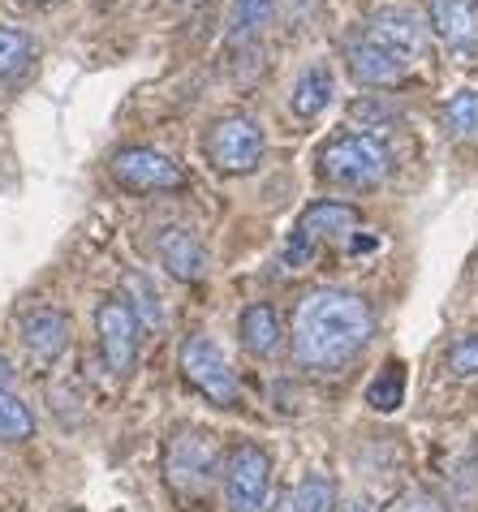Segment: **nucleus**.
Returning a JSON list of instances; mask_svg holds the SVG:
<instances>
[{
	"instance_id": "f257e3e1",
	"label": "nucleus",
	"mask_w": 478,
	"mask_h": 512,
	"mask_svg": "<svg viewBox=\"0 0 478 512\" xmlns=\"http://www.w3.org/2000/svg\"><path fill=\"white\" fill-rule=\"evenodd\" d=\"M375 336L367 297L349 289H311L293 310V358L302 371H341Z\"/></svg>"
},
{
	"instance_id": "f03ea898",
	"label": "nucleus",
	"mask_w": 478,
	"mask_h": 512,
	"mask_svg": "<svg viewBox=\"0 0 478 512\" xmlns=\"http://www.w3.org/2000/svg\"><path fill=\"white\" fill-rule=\"evenodd\" d=\"M392 155L375 134H336L319 151V177L345 190H371L388 177Z\"/></svg>"
},
{
	"instance_id": "7ed1b4c3",
	"label": "nucleus",
	"mask_w": 478,
	"mask_h": 512,
	"mask_svg": "<svg viewBox=\"0 0 478 512\" xmlns=\"http://www.w3.org/2000/svg\"><path fill=\"white\" fill-rule=\"evenodd\" d=\"M263 147H267V138L259 130V121L242 117V112L220 117L203 138L207 160H212V168H220V173H250V168H259Z\"/></svg>"
},
{
	"instance_id": "20e7f679",
	"label": "nucleus",
	"mask_w": 478,
	"mask_h": 512,
	"mask_svg": "<svg viewBox=\"0 0 478 512\" xmlns=\"http://www.w3.org/2000/svg\"><path fill=\"white\" fill-rule=\"evenodd\" d=\"M216 461H220V444L216 435L207 431H177L173 439H168L164 448V478L168 487L177 491H203L207 482L216 478Z\"/></svg>"
},
{
	"instance_id": "39448f33",
	"label": "nucleus",
	"mask_w": 478,
	"mask_h": 512,
	"mask_svg": "<svg viewBox=\"0 0 478 512\" xmlns=\"http://www.w3.org/2000/svg\"><path fill=\"white\" fill-rule=\"evenodd\" d=\"M272 491V457L259 444H237L224 461V500L233 512H267Z\"/></svg>"
},
{
	"instance_id": "423d86ee",
	"label": "nucleus",
	"mask_w": 478,
	"mask_h": 512,
	"mask_svg": "<svg viewBox=\"0 0 478 512\" xmlns=\"http://www.w3.org/2000/svg\"><path fill=\"white\" fill-rule=\"evenodd\" d=\"M181 375H186L207 401H216L224 409L242 401V383H237L229 358H224L220 345L207 336H190L186 345H181Z\"/></svg>"
},
{
	"instance_id": "0eeeda50",
	"label": "nucleus",
	"mask_w": 478,
	"mask_h": 512,
	"mask_svg": "<svg viewBox=\"0 0 478 512\" xmlns=\"http://www.w3.org/2000/svg\"><path fill=\"white\" fill-rule=\"evenodd\" d=\"M112 181L130 194H156V190H181L186 186V173L173 155H164L156 147H125L112 155L108 164Z\"/></svg>"
},
{
	"instance_id": "6e6552de",
	"label": "nucleus",
	"mask_w": 478,
	"mask_h": 512,
	"mask_svg": "<svg viewBox=\"0 0 478 512\" xmlns=\"http://www.w3.org/2000/svg\"><path fill=\"white\" fill-rule=\"evenodd\" d=\"M95 332H100L108 371L130 375V366L138 358V319H134V310L125 306V297H104L100 310H95Z\"/></svg>"
},
{
	"instance_id": "1a4fd4ad",
	"label": "nucleus",
	"mask_w": 478,
	"mask_h": 512,
	"mask_svg": "<svg viewBox=\"0 0 478 512\" xmlns=\"http://www.w3.org/2000/svg\"><path fill=\"white\" fill-rule=\"evenodd\" d=\"M345 61H349V74H354L362 87H392V82H401L410 74V61H405L401 52L375 44L367 35L345 48Z\"/></svg>"
},
{
	"instance_id": "9d476101",
	"label": "nucleus",
	"mask_w": 478,
	"mask_h": 512,
	"mask_svg": "<svg viewBox=\"0 0 478 512\" xmlns=\"http://www.w3.org/2000/svg\"><path fill=\"white\" fill-rule=\"evenodd\" d=\"M367 39L401 52L405 61H414V56L427 52V22L414 9H379L367 22Z\"/></svg>"
},
{
	"instance_id": "9b49d317",
	"label": "nucleus",
	"mask_w": 478,
	"mask_h": 512,
	"mask_svg": "<svg viewBox=\"0 0 478 512\" xmlns=\"http://www.w3.org/2000/svg\"><path fill=\"white\" fill-rule=\"evenodd\" d=\"M156 254H160V263L168 267V276H177L186 284L207 276V250H203V241L194 237L190 229H160Z\"/></svg>"
},
{
	"instance_id": "f8f14e48",
	"label": "nucleus",
	"mask_w": 478,
	"mask_h": 512,
	"mask_svg": "<svg viewBox=\"0 0 478 512\" xmlns=\"http://www.w3.org/2000/svg\"><path fill=\"white\" fill-rule=\"evenodd\" d=\"M358 229V211L349 203H332V198H323V203H311L302 211L298 220V237H306L311 246H323V241H345L349 233Z\"/></svg>"
},
{
	"instance_id": "ddd939ff",
	"label": "nucleus",
	"mask_w": 478,
	"mask_h": 512,
	"mask_svg": "<svg viewBox=\"0 0 478 512\" xmlns=\"http://www.w3.org/2000/svg\"><path fill=\"white\" fill-rule=\"evenodd\" d=\"M431 31L453 52L478 44V5L474 0H431Z\"/></svg>"
},
{
	"instance_id": "4468645a",
	"label": "nucleus",
	"mask_w": 478,
	"mask_h": 512,
	"mask_svg": "<svg viewBox=\"0 0 478 512\" xmlns=\"http://www.w3.org/2000/svg\"><path fill=\"white\" fill-rule=\"evenodd\" d=\"M65 340H69V319L61 310H35V315L22 319V345L39 362H52L65 349Z\"/></svg>"
},
{
	"instance_id": "2eb2a0df",
	"label": "nucleus",
	"mask_w": 478,
	"mask_h": 512,
	"mask_svg": "<svg viewBox=\"0 0 478 512\" xmlns=\"http://www.w3.org/2000/svg\"><path fill=\"white\" fill-rule=\"evenodd\" d=\"M237 336H242L246 353H255V358H272L280 349V315L267 302H255L242 310V319H237Z\"/></svg>"
},
{
	"instance_id": "dca6fc26",
	"label": "nucleus",
	"mask_w": 478,
	"mask_h": 512,
	"mask_svg": "<svg viewBox=\"0 0 478 512\" xmlns=\"http://www.w3.org/2000/svg\"><path fill=\"white\" fill-rule=\"evenodd\" d=\"M332 95H336L332 69H328V65H311L298 82H293V99H289V104H293V112H298V117L311 121V117H319V112L332 104Z\"/></svg>"
},
{
	"instance_id": "f3484780",
	"label": "nucleus",
	"mask_w": 478,
	"mask_h": 512,
	"mask_svg": "<svg viewBox=\"0 0 478 512\" xmlns=\"http://www.w3.org/2000/svg\"><path fill=\"white\" fill-rule=\"evenodd\" d=\"M276 512H336V487L323 474H306L293 491H280Z\"/></svg>"
},
{
	"instance_id": "a211bd4d",
	"label": "nucleus",
	"mask_w": 478,
	"mask_h": 512,
	"mask_svg": "<svg viewBox=\"0 0 478 512\" xmlns=\"http://www.w3.org/2000/svg\"><path fill=\"white\" fill-rule=\"evenodd\" d=\"M276 18V0H233V13H229V44H255V39L272 26Z\"/></svg>"
},
{
	"instance_id": "6ab92c4d",
	"label": "nucleus",
	"mask_w": 478,
	"mask_h": 512,
	"mask_svg": "<svg viewBox=\"0 0 478 512\" xmlns=\"http://www.w3.org/2000/svg\"><path fill=\"white\" fill-rule=\"evenodd\" d=\"M121 293H125V306L134 310V319L138 327H164V310H160V297L156 289H151V280L143 272H125L121 276Z\"/></svg>"
},
{
	"instance_id": "aec40b11",
	"label": "nucleus",
	"mask_w": 478,
	"mask_h": 512,
	"mask_svg": "<svg viewBox=\"0 0 478 512\" xmlns=\"http://www.w3.org/2000/svg\"><path fill=\"white\" fill-rule=\"evenodd\" d=\"M444 130L457 142H478V91H457L444 104Z\"/></svg>"
},
{
	"instance_id": "412c9836",
	"label": "nucleus",
	"mask_w": 478,
	"mask_h": 512,
	"mask_svg": "<svg viewBox=\"0 0 478 512\" xmlns=\"http://www.w3.org/2000/svg\"><path fill=\"white\" fill-rule=\"evenodd\" d=\"M405 401V366L401 362H388L379 379L367 388V405L379 409V414H392V409H401Z\"/></svg>"
},
{
	"instance_id": "4be33fe9",
	"label": "nucleus",
	"mask_w": 478,
	"mask_h": 512,
	"mask_svg": "<svg viewBox=\"0 0 478 512\" xmlns=\"http://www.w3.org/2000/svg\"><path fill=\"white\" fill-rule=\"evenodd\" d=\"M26 435H35V414L26 409L22 396L0 388V439L13 444V439H26Z\"/></svg>"
},
{
	"instance_id": "5701e85b",
	"label": "nucleus",
	"mask_w": 478,
	"mask_h": 512,
	"mask_svg": "<svg viewBox=\"0 0 478 512\" xmlns=\"http://www.w3.org/2000/svg\"><path fill=\"white\" fill-rule=\"evenodd\" d=\"M31 56H35V39L31 35L0 26V78L22 74V69L31 65Z\"/></svg>"
},
{
	"instance_id": "b1692460",
	"label": "nucleus",
	"mask_w": 478,
	"mask_h": 512,
	"mask_svg": "<svg viewBox=\"0 0 478 512\" xmlns=\"http://www.w3.org/2000/svg\"><path fill=\"white\" fill-rule=\"evenodd\" d=\"M448 371H453V375H461V379L478 375V332L461 336L457 345L448 349Z\"/></svg>"
},
{
	"instance_id": "393cba45",
	"label": "nucleus",
	"mask_w": 478,
	"mask_h": 512,
	"mask_svg": "<svg viewBox=\"0 0 478 512\" xmlns=\"http://www.w3.org/2000/svg\"><path fill=\"white\" fill-rule=\"evenodd\" d=\"M388 512H448L431 491H401L388 500Z\"/></svg>"
},
{
	"instance_id": "a878e982",
	"label": "nucleus",
	"mask_w": 478,
	"mask_h": 512,
	"mask_svg": "<svg viewBox=\"0 0 478 512\" xmlns=\"http://www.w3.org/2000/svg\"><path fill=\"white\" fill-rule=\"evenodd\" d=\"M375 246H379L375 237H354V241H349V250H354V254H367V250H375Z\"/></svg>"
},
{
	"instance_id": "bb28decb",
	"label": "nucleus",
	"mask_w": 478,
	"mask_h": 512,
	"mask_svg": "<svg viewBox=\"0 0 478 512\" xmlns=\"http://www.w3.org/2000/svg\"><path fill=\"white\" fill-rule=\"evenodd\" d=\"M9 379H13V366L5 362V353H0V388H9Z\"/></svg>"
},
{
	"instance_id": "cd10ccee",
	"label": "nucleus",
	"mask_w": 478,
	"mask_h": 512,
	"mask_svg": "<svg viewBox=\"0 0 478 512\" xmlns=\"http://www.w3.org/2000/svg\"><path fill=\"white\" fill-rule=\"evenodd\" d=\"M336 512H371L362 500H349V504H336Z\"/></svg>"
},
{
	"instance_id": "c85d7f7f",
	"label": "nucleus",
	"mask_w": 478,
	"mask_h": 512,
	"mask_svg": "<svg viewBox=\"0 0 478 512\" xmlns=\"http://www.w3.org/2000/svg\"><path fill=\"white\" fill-rule=\"evenodd\" d=\"M35 5H44V0H35Z\"/></svg>"
}]
</instances>
